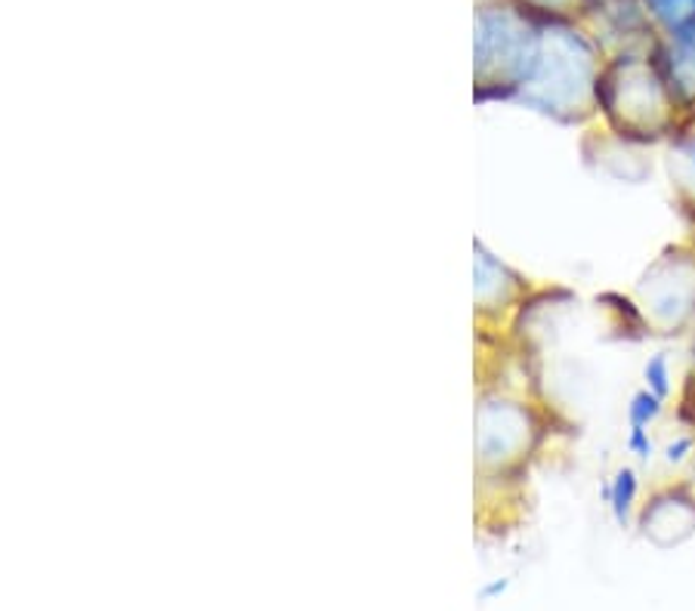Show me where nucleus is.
Masks as SVG:
<instances>
[{
  "instance_id": "nucleus-1",
  "label": "nucleus",
  "mask_w": 695,
  "mask_h": 611,
  "mask_svg": "<svg viewBox=\"0 0 695 611\" xmlns=\"http://www.w3.org/2000/svg\"><path fill=\"white\" fill-rule=\"evenodd\" d=\"M597 102L625 140L655 143L677 136L680 102L643 65L625 63L597 84Z\"/></svg>"
},
{
  "instance_id": "nucleus-14",
  "label": "nucleus",
  "mask_w": 695,
  "mask_h": 611,
  "mask_svg": "<svg viewBox=\"0 0 695 611\" xmlns=\"http://www.w3.org/2000/svg\"><path fill=\"white\" fill-rule=\"evenodd\" d=\"M628 451H631L637 460L649 464L655 457V442H652L649 430H628Z\"/></svg>"
},
{
  "instance_id": "nucleus-13",
  "label": "nucleus",
  "mask_w": 695,
  "mask_h": 611,
  "mask_svg": "<svg viewBox=\"0 0 695 611\" xmlns=\"http://www.w3.org/2000/svg\"><path fill=\"white\" fill-rule=\"evenodd\" d=\"M693 454H695V433H683V435H677L674 442H668V445H664V464H668V467H680V464H686Z\"/></svg>"
},
{
  "instance_id": "nucleus-9",
  "label": "nucleus",
  "mask_w": 695,
  "mask_h": 611,
  "mask_svg": "<svg viewBox=\"0 0 695 611\" xmlns=\"http://www.w3.org/2000/svg\"><path fill=\"white\" fill-rule=\"evenodd\" d=\"M510 273L504 269L492 254H485L483 247H476V297L488 300V297H501L504 290L510 288Z\"/></svg>"
},
{
  "instance_id": "nucleus-10",
  "label": "nucleus",
  "mask_w": 695,
  "mask_h": 611,
  "mask_svg": "<svg viewBox=\"0 0 695 611\" xmlns=\"http://www.w3.org/2000/svg\"><path fill=\"white\" fill-rule=\"evenodd\" d=\"M664 399H659L655 392H649L647 387L637 389L628 402V430H649L655 420L662 418Z\"/></svg>"
},
{
  "instance_id": "nucleus-15",
  "label": "nucleus",
  "mask_w": 695,
  "mask_h": 611,
  "mask_svg": "<svg viewBox=\"0 0 695 611\" xmlns=\"http://www.w3.org/2000/svg\"><path fill=\"white\" fill-rule=\"evenodd\" d=\"M690 396H693V402L686 404V418H690V423H693V433H695V380H693V387H690Z\"/></svg>"
},
{
  "instance_id": "nucleus-8",
  "label": "nucleus",
  "mask_w": 695,
  "mask_h": 611,
  "mask_svg": "<svg viewBox=\"0 0 695 611\" xmlns=\"http://www.w3.org/2000/svg\"><path fill=\"white\" fill-rule=\"evenodd\" d=\"M637 491H640V479L631 467L615 469V476L606 485V500H609V510H613L615 522L618 525H628L633 510V500H637Z\"/></svg>"
},
{
  "instance_id": "nucleus-7",
  "label": "nucleus",
  "mask_w": 695,
  "mask_h": 611,
  "mask_svg": "<svg viewBox=\"0 0 695 611\" xmlns=\"http://www.w3.org/2000/svg\"><path fill=\"white\" fill-rule=\"evenodd\" d=\"M668 167H671V182L680 192V198L690 204L695 213V130L690 133H677L671 155H668Z\"/></svg>"
},
{
  "instance_id": "nucleus-16",
  "label": "nucleus",
  "mask_w": 695,
  "mask_h": 611,
  "mask_svg": "<svg viewBox=\"0 0 695 611\" xmlns=\"http://www.w3.org/2000/svg\"><path fill=\"white\" fill-rule=\"evenodd\" d=\"M693 349H695V322H693Z\"/></svg>"
},
{
  "instance_id": "nucleus-2",
  "label": "nucleus",
  "mask_w": 695,
  "mask_h": 611,
  "mask_svg": "<svg viewBox=\"0 0 695 611\" xmlns=\"http://www.w3.org/2000/svg\"><path fill=\"white\" fill-rule=\"evenodd\" d=\"M522 84V99L556 121H582L591 109V97H597L591 59L584 49L572 47V41H556V47L538 49L532 71Z\"/></svg>"
},
{
  "instance_id": "nucleus-12",
  "label": "nucleus",
  "mask_w": 695,
  "mask_h": 611,
  "mask_svg": "<svg viewBox=\"0 0 695 611\" xmlns=\"http://www.w3.org/2000/svg\"><path fill=\"white\" fill-rule=\"evenodd\" d=\"M652 13L659 19H664L668 25H686L690 19H695V0H649Z\"/></svg>"
},
{
  "instance_id": "nucleus-5",
  "label": "nucleus",
  "mask_w": 695,
  "mask_h": 611,
  "mask_svg": "<svg viewBox=\"0 0 695 611\" xmlns=\"http://www.w3.org/2000/svg\"><path fill=\"white\" fill-rule=\"evenodd\" d=\"M668 78L680 105L695 109V19L674 29V49L668 59Z\"/></svg>"
},
{
  "instance_id": "nucleus-4",
  "label": "nucleus",
  "mask_w": 695,
  "mask_h": 611,
  "mask_svg": "<svg viewBox=\"0 0 695 611\" xmlns=\"http://www.w3.org/2000/svg\"><path fill=\"white\" fill-rule=\"evenodd\" d=\"M532 420L514 402H488L479 411V454L485 460H510L529 445Z\"/></svg>"
},
{
  "instance_id": "nucleus-3",
  "label": "nucleus",
  "mask_w": 695,
  "mask_h": 611,
  "mask_svg": "<svg viewBox=\"0 0 695 611\" xmlns=\"http://www.w3.org/2000/svg\"><path fill=\"white\" fill-rule=\"evenodd\" d=\"M637 300L652 327L662 334H683L695 322V251L671 247L649 266Z\"/></svg>"
},
{
  "instance_id": "nucleus-11",
  "label": "nucleus",
  "mask_w": 695,
  "mask_h": 611,
  "mask_svg": "<svg viewBox=\"0 0 695 611\" xmlns=\"http://www.w3.org/2000/svg\"><path fill=\"white\" fill-rule=\"evenodd\" d=\"M643 380H647V389L649 392H655L659 399L668 402V396H671V355L668 353H655L652 358L647 362V368H643Z\"/></svg>"
},
{
  "instance_id": "nucleus-6",
  "label": "nucleus",
  "mask_w": 695,
  "mask_h": 611,
  "mask_svg": "<svg viewBox=\"0 0 695 611\" xmlns=\"http://www.w3.org/2000/svg\"><path fill=\"white\" fill-rule=\"evenodd\" d=\"M677 525V531L686 537L695 529V498L683 495V491H662L655 495L652 503L643 510V529L647 534H659L662 529Z\"/></svg>"
}]
</instances>
